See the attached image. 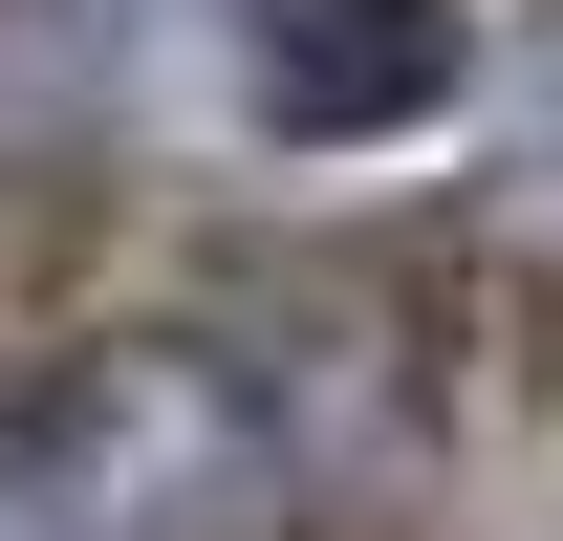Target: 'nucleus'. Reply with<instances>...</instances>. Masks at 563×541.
Listing matches in <instances>:
<instances>
[{
    "label": "nucleus",
    "mask_w": 563,
    "mask_h": 541,
    "mask_svg": "<svg viewBox=\"0 0 563 541\" xmlns=\"http://www.w3.org/2000/svg\"><path fill=\"white\" fill-rule=\"evenodd\" d=\"M0 541H303V455L239 346L109 325L0 390Z\"/></svg>",
    "instance_id": "f257e3e1"
},
{
    "label": "nucleus",
    "mask_w": 563,
    "mask_h": 541,
    "mask_svg": "<svg viewBox=\"0 0 563 541\" xmlns=\"http://www.w3.org/2000/svg\"><path fill=\"white\" fill-rule=\"evenodd\" d=\"M455 66H477V22H455V0H239V87H261L282 152L412 131V109H455Z\"/></svg>",
    "instance_id": "f03ea898"
}]
</instances>
